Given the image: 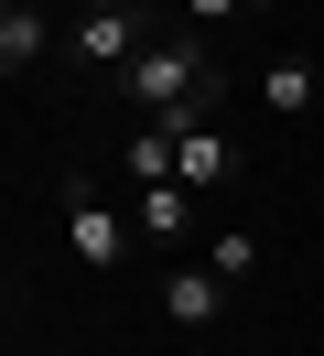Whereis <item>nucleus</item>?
Listing matches in <instances>:
<instances>
[{
	"mask_svg": "<svg viewBox=\"0 0 324 356\" xmlns=\"http://www.w3.org/2000/svg\"><path fill=\"white\" fill-rule=\"evenodd\" d=\"M216 97H227L216 33L173 22V33H151V44L130 54V108H141V119H162V130H194V119H216Z\"/></svg>",
	"mask_w": 324,
	"mask_h": 356,
	"instance_id": "1",
	"label": "nucleus"
},
{
	"mask_svg": "<svg viewBox=\"0 0 324 356\" xmlns=\"http://www.w3.org/2000/svg\"><path fill=\"white\" fill-rule=\"evenodd\" d=\"M65 248H76L86 270H119L130 259V216L98 195V184H65Z\"/></svg>",
	"mask_w": 324,
	"mask_h": 356,
	"instance_id": "2",
	"label": "nucleus"
},
{
	"mask_svg": "<svg viewBox=\"0 0 324 356\" xmlns=\"http://www.w3.org/2000/svg\"><path fill=\"white\" fill-rule=\"evenodd\" d=\"M238 130H216V119H194V130H173V184H227L238 173Z\"/></svg>",
	"mask_w": 324,
	"mask_h": 356,
	"instance_id": "3",
	"label": "nucleus"
},
{
	"mask_svg": "<svg viewBox=\"0 0 324 356\" xmlns=\"http://www.w3.org/2000/svg\"><path fill=\"white\" fill-rule=\"evenodd\" d=\"M65 44H76V65H119V76H130V54H141L151 33L130 22V11H76V33H65Z\"/></svg>",
	"mask_w": 324,
	"mask_h": 356,
	"instance_id": "4",
	"label": "nucleus"
},
{
	"mask_svg": "<svg viewBox=\"0 0 324 356\" xmlns=\"http://www.w3.org/2000/svg\"><path fill=\"white\" fill-rule=\"evenodd\" d=\"M130 227H141L151 248H173L194 227V184H151V195H130Z\"/></svg>",
	"mask_w": 324,
	"mask_h": 356,
	"instance_id": "5",
	"label": "nucleus"
},
{
	"mask_svg": "<svg viewBox=\"0 0 324 356\" xmlns=\"http://www.w3.org/2000/svg\"><path fill=\"white\" fill-rule=\"evenodd\" d=\"M162 313H173V324H216V313H227V281H216V270H173Z\"/></svg>",
	"mask_w": 324,
	"mask_h": 356,
	"instance_id": "6",
	"label": "nucleus"
},
{
	"mask_svg": "<svg viewBox=\"0 0 324 356\" xmlns=\"http://www.w3.org/2000/svg\"><path fill=\"white\" fill-rule=\"evenodd\" d=\"M314 65H302V54H281V65H259V108H281V119H302V108H314Z\"/></svg>",
	"mask_w": 324,
	"mask_h": 356,
	"instance_id": "7",
	"label": "nucleus"
},
{
	"mask_svg": "<svg viewBox=\"0 0 324 356\" xmlns=\"http://www.w3.org/2000/svg\"><path fill=\"white\" fill-rule=\"evenodd\" d=\"M130 184H141V195H151V184H173V130H162V119L130 130Z\"/></svg>",
	"mask_w": 324,
	"mask_h": 356,
	"instance_id": "8",
	"label": "nucleus"
},
{
	"mask_svg": "<svg viewBox=\"0 0 324 356\" xmlns=\"http://www.w3.org/2000/svg\"><path fill=\"white\" fill-rule=\"evenodd\" d=\"M43 65V11H11L0 22V76H33Z\"/></svg>",
	"mask_w": 324,
	"mask_h": 356,
	"instance_id": "9",
	"label": "nucleus"
},
{
	"mask_svg": "<svg viewBox=\"0 0 324 356\" xmlns=\"http://www.w3.org/2000/svg\"><path fill=\"white\" fill-rule=\"evenodd\" d=\"M206 270H216V281L238 291V281H249V270H259V238H249V227H227V238H216V259H206Z\"/></svg>",
	"mask_w": 324,
	"mask_h": 356,
	"instance_id": "10",
	"label": "nucleus"
},
{
	"mask_svg": "<svg viewBox=\"0 0 324 356\" xmlns=\"http://www.w3.org/2000/svg\"><path fill=\"white\" fill-rule=\"evenodd\" d=\"M184 22H194V33H216V22H238V0H184Z\"/></svg>",
	"mask_w": 324,
	"mask_h": 356,
	"instance_id": "11",
	"label": "nucleus"
},
{
	"mask_svg": "<svg viewBox=\"0 0 324 356\" xmlns=\"http://www.w3.org/2000/svg\"><path fill=\"white\" fill-rule=\"evenodd\" d=\"M76 11H130V0H76Z\"/></svg>",
	"mask_w": 324,
	"mask_h": 356,
	"instance_id": "12",
	"label": "nucleus"
},
{
	"mask_svg": "<svg viewBox=\"0 0 324 356\" xmlns=\"http://www.w3.org/2000/svg\"><path fill=\"white\" fill-rule=\"evenodd\" d=\"M238 11H270V0H238Z\"/></svg>",
	"mask_w": 324,
	"mask_h": 356,
	"instance_id": "13",
	"label": "nucleus"
},
{
	"mask_svg": "<svg viewBox=\"0 0 324 356\" xmlns=\"http://www.w3.org/2000/svg\"><path fill=\"white\" fill-rule=\"evenodd\" d=\"M11 11H22V0H0V22H11Z\"/></svg>",
	"mask_w": 324,
	"mask_h": 356,
	"instance_id": "14",
	"label": "nucleus"
}]
</instances>
